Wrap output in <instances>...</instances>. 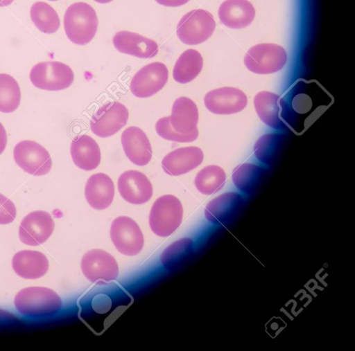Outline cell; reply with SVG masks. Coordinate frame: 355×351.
Segmentation results:
<instances>
[{
  "instance_id": "277c9868",
  "label": "cell",
  "mask_w": 355,
  "mask_h": 351,
  "mask_svg": "<svg viewBox=\"0 0 355 351\" xmlns=\"http://www.w3.org/2000/svg\"><path fill=\"white\" fill-rule=\"evenodd\" d=\"M74 74L70 66L58 61L41 62L33 66L30 80L35 87L60 91L71 86Z\"/></svg>"
},
{
  "instance_id": "8fae6325",
  "label": "cell",
  "mask_w": 355,
  "mask_h": 351,
  "mask_svg": "<svg viewBox=\"0 0 355 351\" xmlns=\"http://www.w3.org/2000/svg\"><path fill=\"white\" fill-rule=\"evenodd\" d=\"M168 78V71L164 64L152 62L143 66L134 75L130 89L136 97H150L165 86Z\"/></svg>"
},
{
  "instance_id": "836d02e7",
  "label": "cell",
  "mask_w": 355,
  "mask_h": 351,
  "mask_svg": "<svg viewBox=\"0 0 355 351\" xmlns=\"http://www.w3.org/2000/svg\"><path fill=\"white\" fill-rule=\"evenodd\" d=\"M189 0H155L160 5L167 7H178L187 3Z\"/></svg>"
},
{
  "instance_id": "4dcf8cb0",
  "label": "cell",
  "mask_w": 355,
  "mask_h": 351,
  "mask_svg": "<svg viewBox=\"0 0 355 351\" xmlns=\"http://www.w3.org/2000/svg\"><path fill=\"white\" fill-rule=\"evenodd\" d=\"M193 241L185 237L168 246L162 252L160 260L166 269H173L182 262L191 253Z\"/></svg>"
},
{
  "instance_id": "f1b7e54d",
  "label": "cell",
  "mask_w": 355,
  "mask_h": 351,
  "mask_svg": "<svg viewBox=\"0 0 355 351\" xmlns=\"http://www.w3.org/2000/svg\"><path fill=\"white\" fill-rule=\"evenodd\" d=\"M21 100V91L17 80L10 75L0 73V111H15Z\"/></svg>"
},
{
  "instance_id": "3957f363",
  "label": "cell",
  "mask_w": 355,
  "mask_h": 351,
  "mask_svg": "<svg viewBox=\"0 0 355 351\" xmlns=\"http://www.w3.org/2000/svg\"><path fill=\"white\" fill-rule=\"evenodd\" d=\"M182 216L180 201L174 195H164L158 197L151 207L149 226L155 235L167 237L179 227Z\"/></svg>"
},
{
  "instance_id": "52a82bcc",
  "label": "cell",
  "mask_w": 355,
  "mask_h": 351,
  "mask_svg": "<svg viewBox=\"0 0 355 351\" xmlns=\"http://www.w3.org/2000/svg\"><path fill=\"white\" fill-rule=\"evenodd\" d=\"M13 158L24 172L34 176H43L49 172L52 160L46 149L38 143L24 140L14 147Z\"/></svg>"
},
{
  "instance_id": "1f68e13d",
  "label": "cell",
  "mask_w": 355,
  "mask_h": 351,
  "mask_svg": "<svg viewBox=\"0 0 355 351\" xmlns=\"http://www.w3.org/2000/svg\"><path fill=\"white\" fill-rule=\"evenodd\" d=\"M155 130L162 138L177 143L192 142L198 136V131L183 134L173 130L170 123L169 116L159 118L155 124Z\"/></svg>"
},
{
  "instance_id": "83f0119b",
  "label": "cell",
  "mask_w": 355,
  "mask_h": 351,
  "mask_svg": "<svg viewBox=\"0 0 355 351\" xmlns=\"http://www.w3.org/2000/svg\"><path fill=\"white\" fill-rule=\"evenodd\" d=\"M30 16L35 26L44 33H54L60 27V21L57 12L46 2L33 3L30 10Z\"/></svg>"
},
{
  "instance_id": "6da1fadb",
  "label": "cell",
  "mask_w": 355,
  "mask_h": 351,
  "mask_svg": "<svg viewBox=\"0 0 355 351\" xmlns=\"http://www.w3.org/2000/svg\"><path fill=\"white\" fill-rule=\"evenodd\" d=\"M98 18L94 9L85 2L69 6L64 16V28L68 39L75 44L85 45L96 35Z\"/></svg>"
},
{
  "instance_id": "44dd1931",
  "label": "cell",
  "mask_w": 355,
  "mask_h": 351,
  "mask_svg": "<svg viewBox=\"0 0 355 351\" xmlns=\"http://www.w3.org/2000/svg\"><path fill=\"white\" fill-rule=\"evenodd\" d=\"M170 123L175 132L188 134L198 131V110L196 103L189 98H178L173 104Z\"/></svg>"
},
{
  "instance_id": "603a6c76",
  "label": "cell",
  "mask_w": 355,
  "mask_h": 351,
  "mask_svg": "<svg viewBox=\"0 0 355 351\" xmlns=\"http://www.w3.org/2000/svg\"><path fill=\"white\" fill-rule=\"evenodd\" d=\"M243 204L241 195L234 192L223 193L206 206L205 215L211 222L223 224L232 218Z\"/></svg>"
},
{
  "instance_id": "9a60e30c",
  "label": "cell",
  "mask_w": 355,
  "mask_h": 351,
  "mask_svg": "<svg viewBox=\"0 0 355 351\" xmlns=\"http://www.w3.org/2000/svg\"><path fill=\"white\" fill-rule=\"evenodd\" d=\"M121 145L125 156L134 164L143 166L149 163L153 151L145 132L139 127H127L121 134Z\"/></svg>"
},
{
  "instance_id": "5bb4252c",
  "label": "cell",
  "mask_w": 355,
  "mask_h": 351,
  "mask_svg": "<svg viewBox=\"0 0 355 351\" xmlns=\"http://www.w3.org/2000/svg\"><path fill=\"white\" fill-rule=\"evenodd\" d=\"M117 186L122 198L132 204L147 202L153 195V186L142 172L130 170L123 172L118 179Z\"/></svg>"
},
{
  "instance_id": "30bf717a",
  "label": "cell",
  "mask_w": 355,
  "mask_h": 351,
  "mask_svg": "<svg viewBox=\"0 0 355 351\" xmlns=\"http://www.w3.org/2000/svg\"><path fill=\"white\" fill-rule=\"evenodd\" d=\"M128 111L119 102H109L93 114L90 122L92 132L101 138H107L119 132L127 123Z\"/></svg>"
},
{
  "instance_id": "9c48e42d",
  "label": "cell",
  "mask_w": 355,
  "mask_h": 351,
  "mask_svg": "<svg viewBox=\"0 0 355 351\" xmlns=\"http://www.w3.org/2000/svg\"><path fill=\"white\" fill-rule=\"evenodd\" d=\"M83 275L92 282H107L116 279L118 263L108 252L94 249L86 252L81 260Z\"/></svg>"
},
{
  "instance_id": "f546056e",
  "label": "cell",
  "mask_w": 355,
  "mask_h": 351,
  "mask_svg": "<svg viewBox=\"0 0 355 351\" xmlns=\"http://www.w3.org/2000/svg\"><path fill=\"white\" fill-rule=\"evenodd\" d=\"M282 144V135L275 133L263 134L254 144V155L262 163L271 164L276 160L281 151Z\"/></svg>"
},
{
  "instance_id": "cb8c5ba5",
  "label": "cell",
  "mask_w": 355,
  "mask_h": 351,
  "mask_svg": "<svg viewBox=\"0 0 355 351\" xmlns=\"http://www.w3.org/2000/svg\"><path fill=\"white\" fill-rule=\"evenodd\" d=\"M12 266L15 272L26 279H36L43 276L49 269V261L40 251L23 250L12 258Z\"/></svg>"
},
{
  "instance_id": "8992f818",
  "label": "cell",
  "mask_w": 355,
  "mask_h": 351,
  "mask_svg": "<svg viewBox=\"0 0 355 351\" xmlns=\"http://www.w3.org/2000/svg\"><path fill=\"white\" fill-rule=\"evenodd\" d=\"M287 60L285 49L275 44H260L251 47L245 53L246 68L257 74H270L280 71Z\"/></svg>"
},
{
  "instance_id": "ac0fdd59",
  "label": "cell",
  "mask_w": 355,
  "mask_h": 351,
  "mask_svg": "<svg viewBox=\"0 0 355 351\" xmlns=\"http://www.w3.org/2000/svg\"><path fill=\"white\" fill-rule=\"evenodd\" d=\"M255 111L261 120L275 129H282L284 120L283 100L273 92L262 91L254 98Z\"/></svg>"
},
{
  "instance_id": "d590c367",
  "label": "cell",
  "mask_w": 355,
  "mask_h": 351,
  "mask_svg": "<svg viewBox=\"0 0 355 351\" xmlns=\"http://www.w3.org/2000/svg\"><path fill=\"white\" fill-rule=\"evenodd\" d=\"M14 0H0V7H4L10 5Z\"/></svg>"
},
{
  "instance_id": "8d00e7d4",
  "label": "cell",
  "mask_w": 355,
  "mask_h": 351,
  "mask_svg": "<svg viewBox=\"0 0 355 351\" xmlns=\"http://www.w3.org/2000/svg\"><path fill=\"white\" fill-rule=\"evenodd\" d=\"M94 1L98 3H107L112 1V0H94Z\"/></svg>"
},
{
  "instance_id": "484cf974",
  "label": "cell",
  "mask_w": 355,
  "mask_h": 351,
  "mask_svg": "<svg viewBox=\"0 0 355 351\" xmlns=\"http://www.w3.org/2000/svg\"><path fill=\"white\" fill-rule=\"evenodd\" d=\"M266 175L265 170L252 163H243L236 166L232 172V181L243 192L250 194L261 185Z\"/></svg>"
},
{
  "instance_id": "ba28073f",
  "label": "cell",
  "mask_w": 355,
  "mask_h": 351,
  "mask_svg": "<svg viewBox=\"0 0 355 351\" xmlns=\"http://www.w3.org/2000/svg\"><path fill=\"white\" fill-rule=\"evenodd\" d=\"M110 237L118 251L125 255L138 254L144 244L139 225L127 216H119L112 222Z\"/></svg>"
},
{
  "instance_id": "5b68a950",
  "label": "cell",
  "mask_w": 355,
  "mask_h": 351,
  "mask_svg": "<svg viewBox=\"0 0 355 351\" xmlns=\"http://www.w3.org/2000/svg\"><path fill=\"white\" fill-rule=\"evenodd\" d=\"M216 22L212 15L203 9L192 10L180 20L176 33L180 40L188 45L206 41L213 34Z\"/></svg>"
},
{
  "instance_id": "d6986e66",
  "label": "cell",
  "mask_w": 355,
  "mask_h": 351,
  "mask_svg": "<svg viewBox=\"0 0 355 351\" xmlns=\"http://www.w3.org/2000/svg\"><path fill=\"white\" fill-rule=\"evenodd\" d=\"M85 196L89 206L96 210L108 208L114 199V186L111 178L101 172L89 177L85 187Z\"/></svg>"
},
{
  "instance_id": "e0dca14e",
  "label": "cell",
  "mask_w": 355,
  "mask_h": 351,
  "mask_svg": "<svg viewBox=\"0 0 355 351\" xmlns=\"http://www.w3.org/2000/svg\"><path fill=\"white\" fill-rule=\"evenodd\" d=\"M112 43L118 51L139 58H152L158 53L155 41L128 30L116 33Z\"/></svg>"
},
{
  "instance_id": "2e32d148",
  "label": "cell",
  "mask_w": 355,
  "mask_h": 351,
  "mask_svg": "<svg viewBox=\"0 0 355 351\" xmlns=\"http://www.w3.org/2000/svg\"><path fill=\"white\" fill-rule=\"evenodd\" d=\"M202 150L196 146L175 149L168 153L162 161V168L171 176H178L190 172L201 164Z\"/></svg>"
},
{
  "instance_id": "d6a6232c",
  "label": "cell",
  "mask_w": 355,
  "mask_h": 351,
  "mask_svg": "<svg viewBox=\"0 0 355 351\" xmlns=\"http://www.w3.org/2000/svg\"><path fill=\"white\" fill-rule=\"evenodd\" d=\"M16 207L13 202L0 193V224L12 222L16 217Z\"/></svg>"
},
{
  "instance_id": "ffe728a7",
  "label": "cell",
  "mask_w": 355,
  "mask_h": 351,
  "mask_svg": "<svg viewBox=\"0 0 355 351\" xmlns=\"http://www.w3.org/2000/svg\"><path fill=\"white\" fill-rule=\"evenodd\" d=\"M254 17V8L248 0H225L218 8L220 21L230 28H245Z\"/></svg>"
},
{
  "instance_id": "4316f807",
  "label": "cell",
  "mask_w": 355,
  "mask_h": 351,
  "mask_svg": "<svg viewBox=\"0 0 355 351\" xmlns=\"http://www.w3.org/2000/svg\"><path fill=\"white\" fill-rule=\"evenodd\" d=\"M225 172L222 168L215 165H207L200 170L194 179L197 190L204 195H212L219 191L225 185Z\"/></svg>"
},
{
  "instance_id": "7c38bea8",
  "label": "cell",
  "mask_w": 355,
  "mask_h": 351,
  "mask_svg": "<svg viewBox=\"0 0 355 351\" xmlns=\"http://www.w3.org/2000/svg\"><path fill=\"white\" fill-rule=\"evenodd\" d=\"M54 230L51 215L44 210H35L26 215L19 228V237L21 242L37 246L46 242Z\"/></svg>"
},
{
  "instance_id": "d4e9b609",
  "label": "cell",
  "mask_w": 355,
  "mask_h": 351,
  "mask_svg": "<svg viewBox=\"0 0 355 351\" xmlns=\"http://www.w3.org/2000/svg\"><path fill=\"white\" fill-rule=\"evenodd\" d=\"M202 66L201 54L195 49H187L177 60L173 70V78L179 83L189 82L200 73Z\"/></svg>"
},
{
  "instance_id": "74e56055",
  "label": "cell",
  "mask_w": 355,
  "mask_h": 351,
  "mask_svg": "<svg viewBox=\"0 0 355 351\" xmlns=\"http://www.w3.org/2000/svg\"><path fill=\"white\" fill-rule=\"evenodd\" d=\"M49 1H57V0H49Z\"/></svg>"
},
{
  "instance_id": "4fadbf2b",
  "label": "cell",
  "mask_w": 355,
  "mask_h": 351,
  "mask_svg": "<svg viewBox=\"0 0 355 351\" xmlns=\"http://www.w3.org/2000/svg\"><path fill=\"white\" fill-rule=\"evenodd\" d=\"M247 96L241 89L224 87L207 92L204 97L206 108L215 114H232L242 111L247 105Z\"/></svg>"
},
{
  "instance_id": "e575fe53",
  "label": "cell",
  "mask_w": 355,
  "mask_h": 351,
  "mask_svg": "<svg viewBox=\"0 0 355 351\" xmlns=\"http://www.w3.org/2000/svg\"><path fill=\"white\" fill-rule=\"evenodd\" d=\"M7 145V134L3 125L0 123V154L6 149Z\"/></svg>"
},
{
  "instance_id": "7402d4cb",
  "label": "cell",
  "mask_w": 355,
  "mask_h": 351,
  "mask_svg": "<svg viewBox=\"0 0 355 351\" xmlns=\"http://www.w3.org/2000/svg\"><path fill=\"white\" fill-rule=\"evenodd\" d=\"M70 153L74 164L83 170H92L101 162L98 145L94 138L86 134L77 136L73 139Z\"/></svg>"
},
{
  "instance_id": "7a4b0ae2",
  "label": "cell",
  "mask_w": 355,
  "mask_h": 351,
  "mask_svg": "<svg viewBox=\"0 0 355 351\" xmlns=\"http://www.w3.org/2000/svg\"><path fill=\"white\" fill-rule=\"evenodd\" d=\"M14 303L21 314L40 317L57 313L62 307V300L53 290L43 287H30L20 290Z\"/></svg>"
}]
</instances>
